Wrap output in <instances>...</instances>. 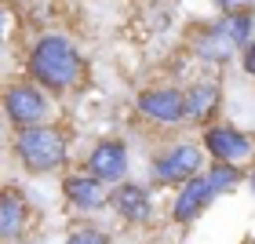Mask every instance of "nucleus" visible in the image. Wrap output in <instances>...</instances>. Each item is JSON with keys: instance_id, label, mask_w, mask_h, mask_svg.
Wrapping results in <instances>:
<instances>
[{"instance_id": "nucleus-1", "label": "nucleus", "mask_w": 255, "mask_h": 244, "mask_svg": "<svg viewBox=\"0 0 255 244\" xmlns=\"http://www.w3.org/2000/svg\"><path fill=\"white\" fill-rule=\"evenodd\" d=\"M33 73H37V80H44L48 88H66V84L77 80L80 59H77V51L69 48V40L44 37L37 44V51H33Z\"/></svg>"}, {"instance_id": "nucleus-2", "label": "nucleus", "mask_w": 255, "mask_h": 244, "mask_svg": "<svg viewBox=\"0 0 255 244\" xmlns=\"http://www.w3.org/2000/svg\"><path fill=\"white\" fill-rule=\"evenodd\" d=\"M18 153L33 171H48L55 164H62L66 142H62L59 131H51V127H29V131L18 135Z\"/></svg>"}, {"instance_id": "nucleus-3", "label": "nucleus", "mask_w": 255, "mask_h": 244, "mask_svg": "<svg viewBox=\"0 0 255 244\" xmlns=\"http://www.w3.org/2000/svg\"><path fill=\"white\" fill-rule=\"evenodd\" d=\"M197 168H201V149L197 146H175L157 160V175L164 182L190 179V175H197Z\"/></svg>"}, {"instance_id": "nucleus-4", "label": "nucleus", "mask_w": 255, "mask_h": 244, "mask_svg": "<svg viewBox=\"0 0 255 244\" xmlns=\"http://www.w3.org/2000/svg\"><path fill=\"white\" fill-rule=\"evenodd\" d=\"M88 168L91 175L102 179V182H113V179H124L128 171V157H124V146L121 142H102L95 153L88 157Z\"/></svg>"}, {"instance_id": "nucleus-5", "label": "nucleus", "mask_w": 255, "mask_h": 244, "mask_svg": "<svg viewBox=\"0 0 255 244\" xmlns=\"http://www.w3.org/2000/svg\"><path fill=\"white\" fill-rule=\"evenodd\" d=\"M7 113L18 124H37V121H44V113H48V102H44V95L37 88H15L7 95Z\"/></svg>"}, {"instance_id": "nucleus-6", "label": "nucleus", "mask_w": 255, "mask_h": 244, "mask_svg": "<svg viewBox=\"0 0 255 244\" xmlns=\"http://www.w3.org/2000/svg\"><path fill=\"white\" fill-rule=\"evenodd\" d=\"M138 110L149 113V117L157 121H179L182 113H186V99L179 95V91H146L142 99H138Z\"/></svg>"}, {"instance_id": "nucleus-7", "label": "nucleus", "mask_w": 255, "mask_h": 244, "mask_svg": "<svg viewBox=\"0 0 255 244\" xmlns=\"http://www.w3.org/2000/svg\"><path fill=\"white\" fill-rule=\"evenodd\" d=\"M208 149H212L215 157H223L226 164H237V160H245L252 153V142L241 131H230V127H215V131H208Z\"/></svg>"}, {"instance_id": "nucleus-8", "label": "nucleus", "mask_w": 255, "mask_h": 244, "mask_svg": "<svg viewBox=\"0 0 255 244\" xmlns=\"http://www.w3.org/2000/svg\"><path fill=\"white\" fill-rule=\"evenodd\" d=\"M212 193H215V186L212 179H190V186L179 193V201H175V219H193V215H201V208L212 201Z\"/></svg>"}, {"instance_id": "nucleus-9", "label": "nucleus", "mask_w": 255, "mask_h": 244, "mask_svg": "<svg viewBox=\"0 0 255 244\" xmlns=\"http://www.w3.org/2000/svg\"><path fill=\"white\" fill-rule=\"evenodd\" d=\"M66 193H69V201L80 204V208H99L102 201H106V186H102V179H95V175L69 179L66 182Z\"/></svg>"}, {"instance_id": "nucleus-10", "label": "nucleus", "mask_w": 255, "mask_h": 244, "mask_svg": "<svg viewBox=\"0 0 255 244\" xmlns=\"http://www.w3.org/2000/svg\"><path fill=\"white\" fill-rule=\"evenodd\" d=\"M113 204H117V212L128 215V219H146L149 215V201H146L142 186H131V182L113 193Z\"/></svg>"}, {"instance_id": "nucleus-11", "label": "nucleus", "mask_w": 255, "mask_h": 244, "mask_svg": "<svg viewBox=\"0 0 255 244\" xmlns=\"http://www.w3.org/2000/svg\"><path fill=\"white\" fill-rule=\"evenodd\" d=\"M215 99H219V88H215V84H197L190 95H186V113H190L193 121H201V117L212 113Z\"/></svg>"}, {"instance_id": "nucleus-12", "label": "nucleus", "mask_w": 255, "mask_h": 244, "mask_svg": "<svg viewBox=\"0 0 255 244\" xmlns=\"http://www.w3.org/2000/svg\"><path fill=\"white\" fill-rule=\"evenodd\" d=\"M197 51L208 55V59H226L230 51H234V37L226 33V26H219L212 37H204V40H197Z\"/></svg>"}, {"instance_id": "nucleus-13", "label": "nucleus", "mask_w": 255, "mask_h": 244, "mask_svg": "<svg viewBox=\"0 0 255 244\" xmlns=\"http://www.w3.org/2000/svg\"><path fill=\"white\" fill-rule=\"evenodd\" d=\"M18 223H22V201L18 197H4V208H0V230H4V237H15Z\"/></svg>"}, {"instance_id": "nucleus-14", "label": "nucleus", "mask_w": 255, "mask_h": 244, "mask_svg": "<svg viewBox=\"0 0 255 244\" xmlns=\"http://www.w3.org/2000/svg\"><path fill=\"white\" fill-rule=\"evenodd\" d=\"M208 179H212L215 193H223V190H230V186L237 182V168H234V164H219V168H215V171H212Z\"/></svg>"}, {"instance_id": "nucleus-15", "label": "nucleus", "mask_w": 255, "mask_h": 244, "mask_svg": "<svg viewBox=\"0 0 255 244\" xmlns=\"http://www.w3.org/2000/svg\"><path fill=\"white\" fill-rule=\"evenodd\" d=\"M223 26H226V33H230V37H234V44L252 37V18H248V15H234L230 22H223Z\"/></svg>"}, {"instance_id": "nucleus-16", "label": "nucleus", "mask_w": 255, "mask_h": 244, "mask_svg": "<svg viewBox=\"0 0 255 244\" xmlns=\"http://www.w3.org/2000/svg\"><path fill=\"white\" fill-rule=\"evenodd\" d=\"M69 244H106V237L95 234V230H84V234H73V237H69Z\"/></svg>"}, {"instance_id": "nucleus-17", "label": "nucleus", "mask_w": 255, "mask_h": 244, "mask_svg": "<svg viewBox=\"0 0 255 244\" xmlns=\"http://www.w3.org/2000/svg\"><path fill=\"white\" fill-rule=\"evenodd\" d=\"M245 69L255 73V48H248V55H245Z\"/></svg>"}, {"instance_id": "nucleus-18", "label": "nucleus", "mask_w": 255, "mask_h": 244, "mask_svg": "<svg viewBox=\"0 0 255 244\" xmlns=\"http://www.w3.org/2000/svg\"><path fill=\"white\" fill-rule=\"evenodd\" d=\"M223 7H237V4H245V0H219Z\"/></svg>"}, {"instance_id": "nucleus-19", "label": "nucleus", "mask_w": 255, "mask_h": 244, "mask_svg": "<svg viewBox=\"0 0 255 244\" xmlns=\"http://www.w3.org/2000/svg\"><path fill=\"white\" fill-rule=\"evenodd\" d=\"M252 193H255V175H252Z\"/></svg>"}]
</instances>
